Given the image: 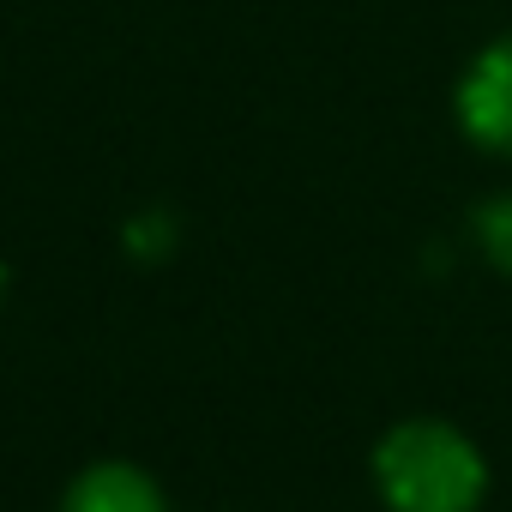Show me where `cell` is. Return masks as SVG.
<instances>
[{
  "label": "cell",
  "instance_id": "2",
  "mask_svg": "<svg viewBox=\"0 0 512 512\" xmlns=\"http://www.w3.org/2000/svg\"><path fill=\"white\" fill-rule=\"evenodd\" d=\"M458 121L482 151H512V37L488 43L464 85H458Z\"/></svg>",
  "mask_w": 512,
  "mask_h": 512
},
{
  "label": "cell",
  "instance_id": "1",
  "mask_svg": "<svg viewBox=\"0 0 512 512\" xmlns=\"http://www.w3.org/2000/svg\"><path fill=\"white\" fill-rule=\"evenodd\" d=\"M374 476L392 512H476L488 488L482 452L452 422H398L374 452Z\"/></svg>",
  "mask_w": 512,
  "mask_h": 512
},
{
  "label": "cell",
  "instance_id": "4",
  "mask_svg": "<svg viewBox=\"0 0 512 512\" xmlns=\"http://www.w3.org/2000/svg\"><path fill=\"white\" fill-rule=\"evenodd\" d=\"M476 247H482V260L494 272L512 278V193H500V199H488L476 211Z\"/></svg>",
  "mask_w": 512,
  "mask_h": 512
},
{
  "label": "cell",
  "instance_id": "3",
  "mask_svg": "<svg viewBox=\"0 0 512 512\" xmlns=\"http://www.w3.org/2000/svg\"><path fill=\"white\" fill-rule=\"evenodd\" d=\"M61 512H163V494L133 464H97L67 488Z\"/></svg>",
  "mask_w": 512,
  "mask_h": 512
}]
</instances>
